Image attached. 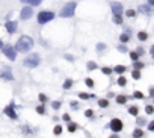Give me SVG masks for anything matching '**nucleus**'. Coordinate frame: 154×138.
I'll return each instance as SVG.
<instances>
[{
  "label": "nucleus",
  "instance_id": "4be33fe9",
  "mask_svg": "<svg viewBox=\"0 0 154 138\" xmlns=\"http://www.w3.org/2000/svg\"><path fill=\"white\" fill-rule=\"evenodd\" d=\"M125 84H127V81H125V78H124V76H119V78H118V85H121V87H124Z\"/></svg>",
  "mask_w": 154,
  "mask_h": 138
},
{
  "label": "nucleus",
  "instance_id": "7ed1b4c3",
  "mask_svg": "<svg viewBox=\"0 0 154 138\" xmlns=\"http://www.w3.org/2000/svg\"><path fill=\"white\" fill-rule=\"evenodd\" d=\"M39 61H41L39 55H38V53H32V55H29V56L23 61V64H24V67H27V68H35V67H38Z\"/></svg>",
  "mask_w": 154,
  "mask_h": 138
},
{
  "label": "nucleus",
  "instance_id": "6ab92c4d",
  "mask_svg": "<svg viewBox=\"0 0 154 138\" xmlns=\"http://www.w3.org/2000/svg\"><path fill=\"white\" fill-rule=\"evenodd\" d=\"M73 87V81L71 79H67V81H65V84H63V88L65 90H70Z\"/></svg>",
  "mask_w": 154,
  "mask_h": 138
},
{
  "label": "nucleus",
  "instance_id": "a211bd4d",
  "mask_svg": "<svg viewBox=\"0 0 154 138\" xmlns=\"http://www.w3.org/2000/svg\"><path fill=\"white\" fill-rule=\"evenodd\" d=\"M79 97H80L82 100H88V99H95L94 96H89V94H86V93H80V94H79Z\"/></svg>",
  "mask_w": 154,
  "mask_h": 138
},
{
  "label": "nucleus",
  "instance_id": "c756f323",
  "mask_svg": "<svg viewBox=\"0 0 154 138\" xmlns=\"http://www.w3.org/2000/svg\"><path fill=\"white\" fill-rule=\"evenodd\" d=\"M95 68H97L95 62H88V70H95Z\"/></svg>",
  "mask_w": 154,
  "mask_h": 138
},
{
  "label": "nucleus",
  "instance_id": "72a5a7b5",
  "mask_svg": "<svg viewBox=\"0 0 154 138\" xmlns=\"http://www.w3.org/2000/svg\"><path fill=\"white\" fill-rule=\"evenodd\" d=\"M133 96H135L136 99H144V94L141 93V91H135V93H133Z\"/></svg>",
  "mask_w": 154,
  "mask_h": 138
},
{
  "label": "nucleus",
  "instance_id": "2eb2a0df",
  "mask_svg": "<svg viewBox=\"0 0 154 138\" xmlns=\"http://www.w3.org/2000/svg\"><path fill=\"white\" fill-rule=\"evenodd\" d=\"M133 137L135 138H142L144 137V131L142 129H135L133 131Z\"/></svg>",
  "mask_w": 154,
  "mask_h": 138
},
{
  "label": "nucleus",
  "instance_id": "7c9ffc66",
  "mask_svg": "<svg viewBox=\"0 0 154 138\" xmlns=\"http://www.w3.org/2000/svg\"><path fill=\"white\" fill-rule=\"evenodd\" d=\"M130 58L135 59V61H138V59H139V53H138V52H131V53H130Z\"/></svg>",
  "mask_w": 154,
  "mask_h": 138
},
{
  "label": "nucleus",
  "instance_id": "473e14b6",
  "mask_svg": "<svg viewBox=\"0 0 154 138\" xmlns=\"http://www.w3.org/2000/svg\"><path fill=\"white\" fill-rule=\"evenodd\" d=\"M125 15H127V17H135V15H136V11H133V9H128V11L125 12Z\"/></svg>",
  "mask_w": 154,
  "mask_h": 138
},
{
  "label": "nucleus",
  "instance_id": "ddd939ff",
  "mask_svg": "<svg viewBox=\"0 0 154 138\" xmlns=\"http://www.w3.org/2000/svg\"><path fill=\"white\" fill-rule=\"evenodd\" d=\"M21 2H23V3H29L32 6H38V5H41L42 0H21Z\"/></svg>",
  "mask_w": 154,
  "mask_h": 138
},
{
  "label": "nucleus",
  "instance_id": "20e7f679",
  "mask_svg": "<svg viewBox=\"0 0 154 138\" xmlns=\"http://www.w3.org/2000/svg\"><path fill=\"white\" fill-rule=\"evenodd\" d=\"M53 18H55V14L52 11H41L38 14V23L39 25H46V23L52 21Z\"/></svg>",
  "mask_w": 154,
  "mask_h": 138
},
{
  "label": "nucleus",
  "instance_id": "aec40b11",
  "mask_svg": "<svg viewBox=\"0 0 154 138\" xmlns=\"http://www.w3.org/2000/svg\"><path fill=\"white\" fill-rule=\"evenodd\" d=\"M128 40H130L128 34H122V35L119 37V41H121V43H128Z\"/></svg>",
  "mask_w": 154,
  "mask_h": 138
},
{
  "label": "nucleus",
  "instance_id": "6e6552de",
  "mask_svg": "<svg viewBox=\"0 0 154 138\" xmlns=\"http://www.w3.org/2000/svg\"><path fill=\"white\" fill-rule=\"evenodd\" d=\"M3 112L6 114V116H8V117H11L12 120H15V119H17V114H15V111H14V103H11L9 106H6Z\"/></svg>",
  "mask_w": 154,
  "mask_h": 138
},
{
  "label": "nucleus",
  "instance_id": "f8f14e48",
  "mask_svg": "<svg viewBox=\"0 0 154 138\" xmlns=\"http://www.w3.org/2000/svg\"><path fill=\"white\" fill-rule=\"evenodd\" d=\"M139 12L151 14V6H150V5H141V6H139Z\"/></svg>",
  "mask_w": 154,
  "mask_h": 138
},
{
  "label": "nucleus",
  "instance_id": "f03ea898",
  "mask_svg": "<svg viewBox=\"0 0 154 138\" xmlns=\"http://www.w3.org/2000/svg\"><path fill=\"white\" fill-rule=\"evenodd\" d=\"M74 12H76V3H74V2H70V3H67V5L60 9L59 15L63 17V18H68V17H73Z\"/></svg>",
  "mask_w": 154,
  "mask_h": 138
},
{
  "label": "nucleus",
  "instance_id": "58836bf2",
  "mask_svg": "<svg viewBox=\"0 0 154 138\" xmlns=\"http://www.w3.org/2000/svg\"><path fill=\"white\" fill-rule=\"evenodd\" d=\"M52 106H53V109H59L60 108V102H53Z\"/></svg>",
  "mask_w": 154,
  "mask_h": 138
},
{
  "label": "nucleus",
  "instance_id": "bb28decb",
  "mask_svg": "<svg viewBox=\"0 0 154 138\" xmlns=\"http://www.w3.org/2000/svg\"><path fill=\"white\" fill-rule=\"evenodd\" d=\"M113 21L116 23V25H121V23H122V17H121V15H115V17H113Z\"/></svg>",
  "mask_w": 154,
  "mask_h": 138
},
{
  "label": "nucleus",
  "instance_id": "9b49d317",
  "mask_svg": "<svg viewBox=\"0 0 154 138\" xmlns=\"http://www.w3.org/2000/svg\"><path fill=\"white\" fill-rule=\"evenodd\" d=\"M2 79H6V81H12L14 79V76H12V72L9 70V68H3L2 70Z\"/></svg>",
  "mask_w": 154,
  "mask_h": 138
},
{
  "label": "nucleus",
  "instance_id": "1a4fd4ad",
  "mask_svg": "<svg viewBox=\"0 0 154 138\" xmlns=\"http://www.w3.org/2000/svg\"><path fill=\"white\" fill-rule=\"evenodd\" d=\"M112 12L115 15H121L122 14V5L119 2H112Z\"/></svg>",
  "mask_w": 154,
  "mask_h": 138
},
{
  "label": "nucleus",
  "instance_id": "5701e85b",
  "mask_svg": "<svg viewBox=\"0 0 154 138\" xmlns=\"http://www.w3.org/2000/svg\"><path fill=\"white\" fill-rule=\"evenodd\" d=\"M125 102H127V99H125L124 96H118V97H116V103H121V105H124Z\"/></svg>",
  "mask_w": 154,
  "mask_h": 138
},
{
  "label": "nucleus",
  "instance_id": "09e8293b",
  "mask_svg": "<svg viewBox=\"0 0 154 138\" xmlns=\"http://www.w3.org/2000/svg\"><path fill=\"white\" fill-rule=\"evenodd\" d=\"M5 46H3V43H2V40H0V49H3Z\"/></svg>",
  "mask_w": 154,
  "mask_h": 138
},
{
  "label": "nucleus",
  "instance_id": "a878e982",
  "mask_svg": "<svg viewBox=\"0 0 154 138\" xmlns=\"http://www.w3.org/2000/svg\"><path fill=\"white\" fill-rule=\"evenodd\" d=\"M53 132H55V135H60V134H62V128H60V126L57 125V126H55Z\"/></svg>",
  "mask_w": 154,
  "mask_h": 138
},
{
  "label": "nucleus",
  "instance_id": "9d476101",
  "mask_svg": "<svg viewBox=\"0 0 154 138\" xmlns=\"http://www.w3.org/2000/svg\"><path fill=\"white\" fill-rule=\"evenodd\" d=\"M5 28H6V31H8L9 34H15V31H17V23H15V21H6Z\"/></svg>",
  "mask_w": 154,
  "mask_h": 138
},
{
  "label": "nucleus",
  "instance_id": "37998d69",
  "mask_svg": "<svg viewBox=\"0 0 154 138\" xmlns=\"http://www.w3.org/2000/svg\"><path fill=\"white\" fill-rule=\"evenodd\" d=\"M39 100H41V102L44 103V102H47V97L44 96V94H39Z\"/></svg>",
  "mask_w": 154,
  "mask_h": 138
},
{
  "label": "nucleus",
  "instance_id": "a18cd8bd",
  "mask_svg": "<svg viewBox=\"0 0 154 138\" xmlns=\"http://www.w3.org/2000/svg\"><path fill=\"white\" fill-rule=\"evenodd\" d=\"M148 5L153 8V6H154V0H148Z\"/></svg>",
  "mask_w": 154,
  "mask_h": 138
},
{
  "label": "nucleus",
  "instance_id": "de8ad7c7",
  "mask_svg": "<svg viewBox=\"0 0 154 138\" xmlns=\"http://www.w3.org/2000/svg\"><path fill=\"white\" fill-rule=\"evenodd\" d=\"M151 56H153V58H154V44H153V46H151Z\"/></svg>",
  "mask_w": 154,
  "mask_h": 138
},
{
  "label": "nucleus",
  "instance_id": "e433bc0d",
  "mask_svg": "<svg viewBox=\"0 0 154 138\" xmlns=\"http://www.w3.org/2000/svg\"><path fill=\"white\" fill-rule=\"evenodd\" d=\"M104 49H106V44H103V43H100V44L97 46V50H98V52H101V50H104Z\"/></svg>",
  "mask_w": 154,
  "mask_h": 138
},
{
  "label": "nucleus",
  "instance_id": "f704fd0d",
  "mask_svg": "<svg viewBox=\"0 0 154 138\" xmlns=\"http://www.w3.org/2000/svg\"><path fill=\"white\" fill-rule=\"evenodd\" d=\"M77 129V125H74V123H71V125H68V131L70 132H74Z\"/></svg>",
  "mask_w": 154,
  "mask_h": 138
},
{
  "label": "nucleus",
  "instance_id": "f257e3e1",
  "mask_svg": "<svg viewBox=\"0 0 154 138\" xmlns=\"http://www.w3.org/2000/svg\"><path fill=\"white\" fill-rule=\"evenodd\" d=\"M32 47H33V40L30 37H27V35L20 37V40L15 44V50L21 52V53H27L29 50H32Z\"/></svg>",
  "mask_w": 154,
  "mask_h": 138
},
{
  "label": "nucleus",
  "instance_id": "b1692460",
  "mask_svg": "<svg viewBox=\"0 0 154 138\" xmlns=\"http://www.w3.org/2000/svg\"><path fill=\"white\" fill-rule=\"evenodd\" d=\"M131 76H133V79L138 81V79H141V72H139V70H135L133 73H131Z\"/></svg>",
  "mask_w": 154,
  "mask_h": 138
},
{
  "label": "nucleus",
  "instance_id": "49530a36",
  "mask_svg": "<svg viewBox=\"0 0 154 138\" xmlns=\"http://www.w3.org/2000/svg\"><path fill=\"white\" fill-rule=\"evenodd\" d=\"M150 94H151V97H154V88H150Z\"/></svg>",
  "mask_w": 154,
  "mask_h": 138
},
{
  "label": "nucleus",
  "instance_id": "a19ab883",
  "mask_svg": "<svg viewBox=\"0 0 154 138\" xmlns=\"http://www.w3.org/2000/svg\"><path fill=\"white\" fill-rule=\"evenodd\" d=\"M85 116H86V117H92V109H86Z\"/></svg>",
  "mask_w": 154,
  "mask_h": 138
},
{
  "label": "nucleus",
  "instance_id": "4468645a",
  "mask_svg": "<svg viewBox=\"0 0 154 138\" xmlns=\"http://www.w3.org/2000/svg\"><path fill=\"white\" fill-rule=\"evenodd\" d=\"M113 72H115L116 75H122V73L125 72V67H124V65H116V67L113 68Z\"/></svg>",
  "mask_w": 154,
  "mask_h": 138
},
{
  "label": "nucleus",
  "instance_id": "393cba45",
  "mask_svg": "<svg viewBox=\"0 0 154 138\" xmlns=\"http://www.w3.org/2000/svg\"><path fill=\"white\" fill-rule=\"evenodd\" d=\"M145 112H147V114H153V112H154V106L147 105V106H145Z\"/></svg>",
  "mask_w": 154,
  "mask_h": 138
},
{
  "label": "nucleus",
  "instance_id": "f3484780",
  "mask_svg": "<svg viewBox=\"0 0 154 138\" xmlns=\"http://www.w3.org/2000/svg\"><path fill=\"white\" fill-rule=\"evenodd\" d=\"M138 38H139L141 41H147V40H148V34H147V32H139V34H138Z\"/></svg>",
  "mask_w": 154,
  "mask_h": 138
},
{
  "label": "nucleus",
  "instance_id": "c9c22d12",
  "mask_svg": "<svg viewBox=\"0 0 154 138\" xmlns=\"http://www.w3.org/2000/svg\"><path fill=\"white\" fill-rule=\"evenodd\" d=\"M36 112L42 116V114H46V109H44V106H38V108H36Z\"/></svg>",
  "mask_w": 154,
  "mask_h": 138
},
{
  "label": "nucleus",
  "instance_id": "423d86ee",
  "mask_svg": "<svg viewBox=\"0 0 154 138\" xmlns=\"http://www.w3.org/2000/svg\"><path fill=\"white\" fill-rule=\"evenodd\" d=\"M111 129H112L113 132L122 131V122H121L119 119H113V120L111 122Z\"/></svg>",
  "mask_w": 154,
  "mask_h": 138
},
{
  "label": "nucleus",
  "instance_id": "cd10ccee",
  "mask_svg": "<svg viewBox=\"0 0 154 138\" xmlns=\"http://www.w3.org/2000/svg\"><path fill=\"white\" fill-rule=\"evenodd\" d=\"M101 72H103L104 75H111V73H112V68H109V67H103V68H101Z\"/></svg>",
  "mask_w": 154,
  "mask_h": 138
},
{
  "label": "nucleus",
  "instance_id": "2f4dec72",
  "mask_svg": "<svg viewBox=\"0 0 154 138\" xmlns=\"http://www.w3.org/2000/svg\"><path fill=\"white\" fill-rule=\"evenodd\" d=\"M135 68H136V70H142V68H144V64L139 62V61H136V62H135Z\"/></svg>",
  "mask_w": 154,
  "mask_h": 138
},
{
  "label": "nucleus",
  "instance_id": "412c9836",
  "mask_svg": "<svg viewBox=\"0 0 154 138\" xmlns=\"http://www.w3.org/2000/svg\"><path fill=\"white\" fill-rule=\"evenodd\" d=\"M128 112L131 114V116H138V108H136V106H130V108H128Z\"/></svg>",
  "mask_w": 154,
  "mask_h": 138
},
{
  "label": "nucleus",
  "instance_id": "39448f33",
  "mask_svg": "<svg viewBox=\"0 0 154 138\" xmlns=\"http://www.w3.org/2000/svg\"><path fill=\"white\" fill-rule=\"evenodd\" d=\"M3 55H5L8 59L15 61V58H17V50H15L14 47H11V46H5V47H3Z\"/></svg>",
  "mask_w": 154,
  "mask_h": 138
},
{
  "label": "nucleus",
  "instance_id": "c85d7f7f",
  "mask_svg": "<svg viewBox=\"0 0 154 138\" xmlns=\"http://www.w3.org/2000/svg\"><path fill=\"white\" fill-rule=\"evenodd\" d=\"M85 84H86L88 87H89V88H94V81H92V79H89V78H88V79L85 81Z\"/></svg>",
  "mask_w": 154,
  "mask_h": 138
},
{
  "label": "nucleus",
  "instance_id": "79ce46f5",
  "mask_svg": "<svg viewBox=\"0 0 154 138\" xmlns=\"http://www.w3.org/2000/svg\"><path fill=\"white\" fill-rule=\"evenodd\" d=\"M65 122H70L71 120V117H70V114H63V117H62Z\"/></svg>",
  "mask_w": 154,
  "mask_h": 138
},
{
  "label": "nucleus",
  "instance_id": "dca6fc26",
  "mask_svg": "<svg viewBox=\"0 0 154 138\" xmlns=\"http://www.w3.org/2000/svg\"><path fill=\"white\" fill-rule=\"evenodd\" d=\"M98 105H100V108H107V106H109V100H107V99H100V100H98Z\"/></svg>",
  "mask_w": 154,
  "mask_h": 138
},
{
  "label": "nucleus",
  "instance_id": "4c0bfd02",
  "mask_svg": "<svg viewBox=\"0 0 154 138\" xmlns=\"http://www.w3.org/2000/svg\"><path fill=\"white\" fill-rule=\"evenodd\" d=\"M118 50H119L121 53H125V52H127V47H125V46H118Z\"/></svg>",
  "mask_w": 154,
  "mask_h": 138
},
{
  "label": "nucleus",
  "instance_id": "ea45409f",
  "mask_svg": "<svg viewBox=\"0 0 154 138\" xmlns=\"http://www.w3.org/2000/svg\"><path fill=\"white\" fill-rule=\"evenodd\" d=\"M136 123H138V125H139V126H141V125H145V123H147V122H145V119H141V117H139V119H138V120H136Z\"/></svg>",
  "mask_w": 154,
  "mask_h": 138
},
{
  "label": "nucleus",
  "instance_id": "0eeeda50",
  "mask_svg": "<svg viewBox=\"0 0 154 138\" xmlns=\"http://www.w3.org/2000/svg\"><path fill=\"white\" fill-rule=\"evenodd\" d=\"M32 14H33V9H32L30 6H26V8L21 9L20 17H21V20H27V18H30V17H32Z\"/></svg>",
  "mask_w": 154,
  "mask_h": 138
},
{
  "label": "nucleus",
  "instance_id": "c03bdc74",
  "mask_svg": "<svg viewBox=\"0 0 154 138\" xmlns=\"http://www.w3.org/2000/svg\"><path fill=\"white\" fill-rule=\"evenodd\" d=\"M148 129H150V131H154V122H150V125H148Z\"/></svg>",
  "mask_w": 154,
  "mask_h": 138
},
{
  "label": "nucleus",
  "instance_id": "8fccbe9b",
  "mask_svg": "<svg viewBox=\"0 0 154 138\" xmlns=\"http://www.w3.org/2000/svg\"><path fill=\"white\" fill-rule=\"evenodd\" d=\"M111 138H119V137H118V135H112Z\"/></svg>",
  "mask_w": 154,
  "mask_h": 138
}]
</instances>
